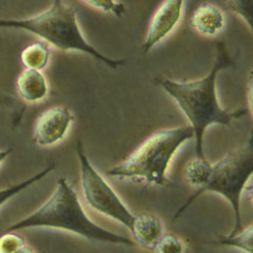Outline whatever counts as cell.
Returning a JSON list of instances; mask_svg holds the SVG:
<instances>
[{"label":"cell","instance_id":"6da1fadb","mask_svg":"<svg viewBox=\"0 0 253 253\" xmlns=\"http://www.w3.org/2000/svg\"><path fill=\"white\" fill-rule=\"evenodd\" d=\"M233 66V59L225 43L216 45L215 58L209 73L195 81H173L157 77L156 84L175 101L186 116L189 126L193 131L195 140V156L205 158L204 139L208 128L213 125L229 126L235 120L246 116L247 109L229 111L219 105L216 94V79L221 70Z\"/></svg>","mask_w":253,"mask_h":253},{"label":"cell","instance_id":"7a4b0ae2","mask_svg":"<svg viewBox=\"0 0 253 253\" xmlns=\"http://www.w3.org/2000/svg\"><path fill=\"white\" fill-rule=\"evenodd\" d=\"M50 228L77 234L85 240L124 246H135L129 237L117 234L93 221L84 212L77 192L68 179L57 180L53 193L39 208L1 232H17L22 229Z\"/></svg>","mask_w":253,"mask_h":253},{"label":"cell","instance_id":"3957f363","mask_svg":"<svg viewBox=\"0 0 253 253\" xmlns=\"http://www.w3.org/2000/svg\"><path fill=\"white\" fill-rule=\"evenodd\" d=\"M0 29L30 32L62 52L77 51L86 54L113 70L126 63L125 59L106 56L89 43L79 28L76 9L72 4L60 0H55L47 9L28 18L0 19Z\"/></svg>","mask_w":253,"mask_h":253},{"label":"cell","instance_id":"277c9868","mask_svg":"<svg viewBox=\"0 0 253 253\" xmlns=\"http://www.w3.org/2000/svg\"><path fill=\"white\" fill-rule=\"evenodd\" d=\"M193 137V131L189 126L158 130L107 174L121 179L165 186L168 183V171L173 157Z\"/></svg>","mask_w":253,"mask_h":253},{"label":"cell","instance_id":"5b68a950","mask_svg":"<svg viewBox=\"0 0 253 253\" xmlns=\"http://www.w3.org/2000/svg\"><path fill=\"white\" fill-rule=\"evenodd\" d=\"M253 172V142L252 136H249L246 144L228 152L215 164H212V173L208 184L204 188L196 190L195 193L187 200L174 215L177 219L191 206L194 201L206 193H216L230 204L234 225L230 235L242 230L241 201L244 192L249 186Z\"/></svg>","mask_w":253,"mask_h":253},{"label":"cell","instance_id":"8992f818","mask_svg":"<svg viewBox=\"0 0 253 253\" xmlns=\"http://www.w3.org/2000/svg\"><path fill=\"white\" fill-rule=\"evenodd\" d=\"M76 153L79 161L81 186L86 204L100 214L129 229L135 214H133L112 186L92 165L84 153L81 140L77 142Z\"/></svg>","mask_w":253,"mask_h":253},{"label":"cell","instance_id":"52a82bcc","mask_svg":"<svg viewBox=\"0 0 253 253\" xmlns=\"http://www.w3.org/2000/svg\"><path fill=\"white\" fill-rule=\"evenodd\" d=\"M74 116L62 106L45 109L34 124V140L39 147H51L58 144L69 132Z\"/></svg>","mask_w":253,"mask_h":253},{"label":"cell","instance_id":"ba28073f","mask_svg":"<svg viewBox=\"0 0 253 253\" xmlns=\"http://www.w3.org/2000/svg\"><path fill=\"white\" fill-rule=\"evenodd\" d=\"M184 1L172 0L163 2L152 16L147 36L142 44V53L147 54L167 38L179 23L184 11Z\"/></svg>","mask_w":253,"mask_h":253},{"label":"cell","instance_id":"9c48e42d","mask_svg":"<svg viewBox=\"0 0 253 253\" xmlns=\"http://www.w3.org/2000/svg\"><path fill=\"white\" fill-rule=\"evenodd\" d=\"M129 231L133 236L134 243L142 248L153 249L165 234V227L163 220L157 215L144 212L134 215Z\"/></svg>","mask_w":253,"mask_h":253},{"label":"cell","instance_id":"30bf717a","mask_svg":"<svg viewBox=\"0 0 253 253\" xmlns=\"http://www.w3.org/2000/svg\"><path fill=\"white\" fill-rule=\"evenodd\" d=\"M190 26L204 36H215L225 27V14L221 9L210 2L197 5L190 16Z\"/></svg>","mask_w":253,"mask_h":253},{"label":"cell","instance_id":"8fae6325","mask_svg":"<svg viewBox=\"0 0 253 253\" xmlns=\"http://www.w3.org/2000/svg\"><path fill=\"white\" fill-rule=\"evenodd\" d=\"M19 96L29 102H39L49 94V84L42 71L25 69L16 81Z\"/></svg>","mask_w":253,"mask_h":253},{"label":"cell","instance_id":"7c38bea8","mask_svg":"<svg viewBox=\"0 0 253 253\" xmlns=\"http://www.w3.org/2000/svg\"><path fill=\"white\" fill-rule=\"evenodd\" d=\"M212 173V164L207 158L195 157L188 162L185 167V176L188 183L196 187L197 190L208 184Z\"/></svg>","mask_w":253,"mask_h":253},{"label":"cell","instance_id":"4fadbf2b","mask_svg":"<svg viewBox=\"0 0 253 253\" xmlns=\"http://www.w3.org/2000/svg\"><path fill=\"white\" fill-rule=\"evenodd\" d=\"M20 59L26 69L42 71L49 63L50 51L44 43L34 42L22 50Z\"/></svg>","mask_w":253,"mask_h":253},{"label":"cell","instance_id":"5bb4252c","mask_svg":"<svg viewBox=\"0 0 253 253\" xmlns=\"http://www.w3.org/2000/svg\"><path fill=\"white\" fill-rule=\"evenodd\" d=\"M54 169H55V164H51L47 166V167H45L44 169H42V171L36 173L34 176L23 180V181H21V183L10 186L7 188L0 189V208H1L2 206H4L7 202L11 201L16 195H18L22 191H25L26 189L30 188L31 186H33L36 183H38V181L43 179L47 175V174L54 171Z\"/></svg>","mask_w":253,"mask_h":253},{"label":"cell","instance_id":"9a60e30c","mask_svg":"<svg viewBox=\"0 0 253 253\" xmlns=\"http://www.w3.org/2000/svg\"><path fill=\"white\" fill-rule=\"evenodd\" d=\"M252 235H253V226L249 225L245 229H242L235 234L228 236H220L218 241L214 242L221 246L230 247L234 249H239L244 253H252Z\"/></svg>","mask_w":253,"mask_h":253},{"label":"cell","instance_id":"2e32d148","mask_svg":"<svg viewBox=\"0 0 253 253\" xmlns=\"http://www.w3.org/2000/svg\"><path fill=\"white\" fill-rule=\"evenodd\" d=\"M154 253H185V244L177 236L164 234L152 249Z\"/></svg>","mask_w":253,"mask_h":253},{"label":"cell","instance_id":"e0dca14e","mask_svg":"<svg viewBox=\"0 0 253 253\" xmlns=\"http://www.w3.org/2000/svg\"><path fill=\"white\" fill-rule=\"evenodd\" d=\"M226 4L229 7V10L232 11L237 16H240V17L246 22V25L251 31L253 3L251 1H228L226 2Z\"/></svg>","mask_w":253,"mask_h":253},{"label":"cell","instance_id":"ac0fdd59","mask_svg":"<svg viewBox=\"0 0 253 253\" xmlns=\"http://www.w3.org/2000/svg\"><path fill=\"white\" fill-rule=\"evenodd\" d=\"M84 4L96 7L97 10L107 13H113L117 17L123 16L126 10V6L123 2L115 1H85Z\"/></svg>","mask_w":253,"mask_h":253},{"label":"cell","instance_id":"d6986e66","mask_svg":"<svg viewBox=\"0 0 253 253\" xmlns=\"http://www.w3.org/2000/svg\"><path fill=\"white\" fill-rule=\"evenodd\" d=\"M12 152V149H9V150H0V165H1L6 158L7 156H9Z\"/></svg>","mask_w":253,"mask_h":253},{"label":"cell","instance_id":"ffe728a7","mask_svg":"<svg viewBox=\"0 0 253 253\" xmlns=\"http://www.w3.org/2000/svg\"><path fill=\"white\" fill-rule=\"evenodd\" d=\"M16 253H35V251H34L33 248L30 246V245L26 244L25 246H23L19 251H17Z\"/></svg>","mask_w":253,"mask_h":253}]
</instances>
